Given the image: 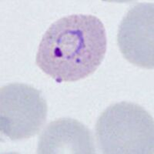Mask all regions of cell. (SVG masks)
<instances>
[{
    "label": "cell",
    "mask_w": 154,
    "mask_h": 154,
    "mask_svg": "<svg viewBox=\"0 0 154 154\" xmlns=\"http://www.w3.org/2000/svg\"><path fill=\"white\" fill-rule=\"evenodd\" d=\"M37 152L40 154H93L94 141L82 123L61 118L49 123L39 137Z\"/></svg>",
    "instance_id": "cell-5"
},
{
    "label": "cell",
    "mask_w": 154,
    "mask_h": 154,
    "mask_svg": "<svg viewBox=\"0 0 154 154\" xmlns=\"http://www.w3.org/2000/svg\"><path fill=\"white\" fill-rule=\"evenodd\" d=\"M103 23L92 15L58 19L42 36L35 56L38 67L56 82H75L93 74L106 52Z\"/></svg>",
    "instance_id": "cell-1"
},
{
    "label": "cell",
    "mask_w": 154,
    "mask_h": 154,
    "mask_svg": "<svg viewBox=\"0 0 154 154\" xmlns=\"http://www.w3.org/2000/svg\"><path fill=\"white\" fill-rule=\"evenodd\" d=\"M99 146L106 154H153L154 122L137 103L121 102L102 112L96 125Z\"/></svg>",
    "instance_id": "cell-2"
},
{
    "label": "cell",
    "mask_w": 154,
    "mask_h": 154,
    "mask_svg": "<svg viewBox=\"0 0 154 154\" xmlns=\"http://www.w3.org/2000/svg\"><path fill=\"white\" fill-rule=\"evenodd\" d=\"M154 5L142 2L128 11L119 26L117 42L123 57L133 65L154 67Z\"/></svg>",
    "instance_id": "cell-4"
},
{
    "label": "cell",
    "mask_w": 154,
    "mask_h": 154,
    "mask_svg": "<svg viewBox=\"0 0 154 154\" xmlns=\"http://www.w3.org/2000/svg\"><path fill=\"white\" fill-rule=\"evenodd\" d=\"M41 93L24 83H10L0 90V130L11 140L31 138L40 131L47 116Z\"/></svg>",
    "instance_id": "cell-3"
}]
</instances>
